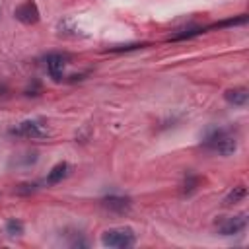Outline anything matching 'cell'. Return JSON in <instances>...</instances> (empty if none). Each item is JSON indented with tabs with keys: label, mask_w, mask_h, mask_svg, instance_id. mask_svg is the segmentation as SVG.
Returning a JSON list of instances; mask_svg holds the SVG:
<instances>
[{
	"label": "cell",
	"mask_w": 249,
	"mask_h": 249,
	"mask_svg": "<svg viewBox=\"0 0 249 249\" xmlns=\"http://www.w3.org/2000/svg\"><path fill=\"white\" fill-rule=\"evenodd\" d=\"M101 243L105 247H115V249H126L136 243V233L128 226L121 228H109L101 233Z\"/></svg>",
	"instance_id": "cell-1"
},
{
	"label": "cell",
	"mask_w": 249,
	"mask_h": 249,
	"mask_svg": "<svg viewBox=\"0 0 249 249\" xmlns=\"http://www.w3.org/2000/svg\"><path fill=\"white\" fill-rule=\"evenodd\" d=\"M204 146L220 156H231L235 150H237V140L224 128H218V130H212L206 140H204Z\"/></svg>",
	"instance_id": "cell-2"
},
{
	"label": "cell",
	"mask_w": 249,
	"mask_h": 249,
	"mask_svg": "<svg viewBox=\"0 0 249 249\" xmlns=\"http://www.w3.org/2000/svg\"><path fill=\"white\" fill-rule=\"evenodd\" d=\"M10 134L19 136V138H45V136H49V128L43 121L29 119V121H21L16 126H12Z\"/></svg>",
	"instance_id": "cell-3"
},
{
	"label": "cell",
	"mask_w": 249,
	"mask_h": 249,
	"mask_svg": "<svg viewBox=\"0 0 249 249\" xmlns=\"http://www.w3.org/2000/svg\"><path fill=\"white\" fill-rule=\"evenodd\" d=\"M14 18H16L18 21L25 23V25H35V23L39 21L41 14H39V8H37V4H35L33 0H25V2H21V4L14 10Z\"/></svg>",
	"instance_id": "cell-4"
},
{
	"label": "cell",
	"mask_w": 249,
	"mask_h": 249,
	"mask_svg": "<svg viewBox=\"0 0 249 249\" xmlns=\"http://www.w3.org/2000/svg\"><path fill=\"white\" fill-rule=\"evenodd\" d=\"M45 66H47V72L51 74V78L54 80V82H60L62 80V70L66 68V64H68V54H62V53H51V54H47L45 58Z\"/></svg>",
	"instance_id": "cell-5"
},
{
	"label": "cell",
	"mask_w": 249,
	"mask_h": 249,
	"mask_svg": "<svg viewBox=\"0 0 249 249\" xmlns=\"http://www.w3.org/2000/svg\"><path fill=\"white\" fill-rule=\"evenodd\" d=\"M245 228H247V214H245V212H241V214H237V216L224 218V220L218 224L220 235H235V233H241Z\"/></svg>",
	"instance_id": "cell-6"
},
{
	"label": "cell",
	"mask_w": 249,
	"mask_h": 249,
	"mask_svg": "<svg viewBox=\"0 0 249 249\" xmlns=\"http://www.w3.org/2000/svg\"><path fill=\"white\" fill-rule=\"evenodd\" d=\"M101 206L107 208L109 212H119V214H123V212H126V210L130 208V200H128L126 196L109 195V196H105V198L101 200Z\"/></svg>",
	"instance_id": "cell-7"
},
{
	"label": "cell",
	"mask_w": 249,
	"mask_h": 249,
	"mask_svg": "<svg viewBox=\"0 0 249 249\" xmlns=\"http://www.w3.org/2000/svg\"><path fill=\"white\" fill-rule=\"evenodd\" d=\"M224 99H226L230 105L243 107V105H247L249 91H247V88H230V89L224 91Z\"/></svg>",
	"instance_id": "cell-8"
},
{
	"label": "cell",
	"mask_w": 249,
	"mask_h": 249,
	"mask_svg": "<svg viewBox=\"0 0 249 249\" xmlns=\"http://www.w3.org/2000/svg\"><path fill=\"white\" fill-rule=\"evenodd\" d=\"M70 175V165L66 163V161H58L49 173H47V185H56V183H60L62 179H66Z\"/></svg>",
	"instance_id": "cell-9"
},
{
	"label": "cell",
	"mask_w": 249,
	"mask_h": 249,
	"mask_svg": "<svg viewBox=\"0 0 249 249\" xmlns=\"http://www.w3.org/2000/svg\"><path fill=\"white\" fill-rule=\"evenodd\" d=\"M56 31L58 35H64V37H80L84 35L78 27V23L72 19V18H62L58 23H56Z\"/></svg>",
	"instance_id": "cell-10"
},
{
	"label": "cell",
	"mask_w": 249,
	"mask_h": 249,
	"mask_svg": "<svg viewBox=\"0 0 249 249\" xmlns=\"http://www.w3.org/2000/svg\"><path fill=\"white\" fill-rule=\"evenodd\" d=\"M37 161V152H23V154H18V156H14V160L10 161V165L12 167H29V165H33Z\"/></svg>",
	"instance_id": "cell-11"
},
{
	"label": "cell",
	"mask_w": 249,
	"mask_h": 249,
	"mask_svg": "<svg viewBox=\"0 0 249 249\" xmlns=\"http://www.w3.org/2000/svg\"><path fill=\"white\" fill-rule=\"evenodd\" d=\"M198 185H200V177L195 175V173H187L185 179H183V183H181V195H183V196L193 195V193L198 189Z\"/></svg>",
	"instance_id": "cell-12"
},
{
	"label": "cell",
	"mask_w": 249,
	"mask_h": 249,
	"mask_svg": "<svg viewBox=\"0 0 249 249\" xmlns=\"http://www.w3.org/2000/svg\"><path fill=\"white\" fill-rule=\"evenodd\" d=\"M245 196H247V189H245V185H237V187H233V189L226 195L224 204H226V206H233V204L241 202Z\"/></svg>",
	"instance_id": "cell-13"
},
{
	"label": "cell",
	"mask_w": 249,
	"mask_h": 249,
	"mask_svg": "<svg viewBox=\"0 0 249 249\" xmlns=\"http://www.w3.org/2000/svg\"><path fill=\"white\" fill-rule=\"evenodd\" d=\"M200 33H204V27H187V29H181V31L173 33L169 37V41H183V39H191V37L200 35Z\"/></svg>",
	"instance_id": "cell-14"
},
{
	"label": "cell",
	"mask_w": 249,
	"mask_h": 249,
	"mask_svg": "<svg viewBox=\"0 0 249 249\" xmlns=\"http://www.w3.org/2000/svg\"><path fill=\"white\" fill-rule=\"evenodd\" d=\"M6 233H8L10 237H19V235L23 233V224H21L19 220H16V218H10V220L6 222Z\"/></svg>",
	"instance_id": "cell-15"
},
{
	"label": "cell",
	"mask_w": 249,
	"mask_h": 249,
	"mask_svg": "<svg viewBox=\"0 0 249 249\" xmlns=\"http://www.w3.org/2000/svg\"><path fill=\"white\" fill-rule=\"evenodd\" d=\"M243 23H247V16H245V14L237 16V18L224 19V21H220V23H214L212 27H230V25H243Z\"/></svg>",
	"instance_id": "cell-16"
},
{
	"label": "cell",
	"mask_w": 249,
	"mask_h": 249,
	"mask_svg": "<svg viewBox=\"0 0 249 249\" xmlns=\"http://www.w3.org/2000/svg\"><path fill=\"white\" fill-rule=\"evenodd\" d=\"M35 191H37V185L35 183H19V185L14 187V193L19 195V196H27V195H31Z\"/></svg>",
	"instance_id": "cell-17"
},
{
	"label": "cell",
	"mask_w": 249,
	"mask_h": 249,
	"mask_svg": "<svg viewBox=\"0 0 249 249\" xmlns=\"http://www.w3.org/2000/svg\"><path fill=\"white\" fill-rule=\"evenodd\" d=\"M146 43H128V45H115V47H109L107 51L111 53H124V51H136V49H144Z\"/></svg>",
	"instance_id": "cell-18"
}]
</instances>
